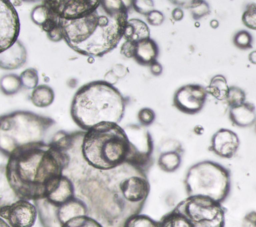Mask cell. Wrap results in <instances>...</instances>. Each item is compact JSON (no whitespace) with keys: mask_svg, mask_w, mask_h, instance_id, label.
<instances>
[{"mask_svg":"<svg viewBox=\"0 0 256 227\" xmlns=\"http://www.w3.org/2000/svg\"><path fill=\"white\" fill-rule=\"evenodd\" d=\"M124 227H160V223L147 215L138 214L129 218Z\"/></svg>","mask_w":256,"mask_h":227,"instance_id":"d4e9b609","label":"cell"},{"mask_svg":"<svg viewBox=\"0 0 256 227\" xmlns=\"http://www.w3.org/2000/svg\"><path fill=\"white\" fill-rule=\"evenodd\" d=\"M230 185L228 169L210 160L192 165L184 178L187 197H205L221 204L229 195Z\"/></svg>","mask_w":256,"mask_h":227,"instance_id":"ba28073f","label":"cell"},{"mask_svg":"<svg viewBox=\"0 0 256 227\" xmlns=\"http://www.w3.org/2000/svg\"><path fill=\"white\" fill-rule=\"evenodd\" d=\"M83 133L75 132L64 174L73 181L76 197L85 203L90 217L104 227H124L129 218L140 214L149 196L146 170L128 163L110 170L90 167L80 153Z\"/></svg>","mask_w":256,"mask_h":227,"instance_id":"6da1fadb","label":"cell"},{"mask_svg":"<svg viewBox=\"0 0 256 227\" xmlns=\"http://www.w3.org/2000/svg\"><path fill=\"white\" fill-rule=\"evenodd\" d=\"M244 226L245 227H256V211H251L245 215Z\"/></svg>","mask_w":256,"mask_h":227,"instance_id":"74e56055","label":"cell"},{"mask_svg":"<svg viewBox=\"0 0 256 227\" xmlns=\"http://www.w3.org/2000/svg\"><path fill=\"white\" fill-rule=\"evenodd\" d=\"M105 78H104V80L106 81V82H108V83H110V84H114V83H116L119 79L117 78V76L112 72V70L110 69L106 74H105V76H104Z\"/></svg>","mask_w":256,"mask_h":227,"instance_id":"60d3db41","label":"cell"},{"mask_svg":"<svg viewBox=\"0 0 256 227\" xmlns=\"http://www.w3.org/2000/svg\"><path fill=\"white\" fill-rule=\"evenodd\" d=\"M152 152L150 133L136 125L122 128L116 123H102L84 131L80 142L83 160L98 170H110L127 163L147 170Z\"/></svg>","mask_w":256,"mask_h":227,"instance_id":"3957f363","label":"cell"},{"mask_svg":"<svg viewBox=\"0 0 256 227\" xmlns=\"http://www.w3.org/2000/svg\"><path fill=\"white\" fill-rule=\"evenodd\" d=\"M27 50L21 41H16L12 46L0 52V67L3 70H14L25 64Z\"/></svg>","mask_w":256,"mask_h":227,"instance_id":"9a60e30c","label":"cell"},{"mask_svg":"<svg viewBox=\"0 0 256 227\" xmlns=\"http://www.w3.org/2000/svg\"><path fill=\"white\" fill-rule=\"evenodd\" d=\"M159 168L167 173L175 172L181 165V151L168 150L162 152L158 157Z\"/></svg>","mask_w":256,"mask_h":227,"instance_id":"44dd1931","label":"cell"},{"mask_svg":"<svg viewBox=\"0 0 256 227\" xmlns=\"http://www.w3.org/2000/svg\"><path fill=\"white\" fill-rule=\"evenodd\" d=\"M54 98V90L46 84H41L37 86L34 90H32V93L30 95V100L33 105L39 108H45L50 106L53 103Z\"/></svg>","mask_w":256,"mask_h":227,"instance_id":"ffe728a7","label":"cell"},{"mask_svg":"<svg viewBox=\"0 0 256 227\" xmlns=\"http://www.w3.org/2000/svg\"><path fill=\"white\" fill-rule=\"evenodd\" d=\"M210 12V7L207 2L205 1H196L195 6L191 9V15L195 20H198L206 15H208Z\"/></svg>","mask_w":256,"mask_h":227,"instance_id":"d6a6232c","label":"cell"},{"mask_svg":"<svg viewBox=\"0 0 256 227\" xmlns=\"http://www.w3.org/2000/svg\"><path fill=\"white\" fill-rule=\"evenodd\" d=\"M229 88L230 87L228 86L226 78L223 75L218 74L212 77L209 85L206 87V90H207V93L212 97H214L215 99L220 101H225Z\"/></svg>","mask_w":256,"mask_h":227,"instance_id":"7402d4cb","label":"cell"},{"mask_svg":"<svg viewBox=\"0 0 256 227\" xmlns=\"http://www.w3.org/2000/svg\"><path fill=\"white\" fill-rule=\"evenodd\" d=\"M1 91L4 95H14L23 87L20 76L16 74H7L1 78Z\"/></svg>","mask_w":256,"mask_h":227,"instance_id":"603a6c76","label":"cell"},{"mask_svg":"<svg viewBox=\"0 0 256 227\" xmlns=\"http://www.w3.org/2000/svg\"><path fill=\"white\" fill-rule=\"evenodd\" d=\"M69 164L68 152L50 142H39L13 151L1 171L17 199L34 202L49 195Z\"/></svg>","mask_w":256,"mask_h":227,"instance_id":"7a4b0ae2","label":"cell"},{"mask_svg":"<svg viewBox=\"0 0 256 227\" xmlns=\"http://www.w3.org/2000/svg\"><path fill=\"white\" fill-rule=\"evenodd\" d=\"M229 118L231 122L239 127H249L256 123V110L251 103L230 108Z\"/></svg>","mask_w":256,"mask_h":227,"instance_id":"e0dca14e","label":"cell"},{"mask_svg":"<svg viewBox=\"0 0 256 227\" xmlns=\"http://www.w3.org/2000/svg\"><path fill=\"white\" fill-rule=\"evenodd\" d=\"M243 24L252 30H256V4H248L242 14Z\"/></svg>","mask_w":256,"mask_h":227,"instance_id":"f546056e","label":"cell"},{"mask_svg":"<svg viewBox=\"0 0 256 227\" xmlns=\"http://www.w3.org/2000/svg\"><path fill=\"white\" fill-rule=\"evenodd\" d=\"M132 6L139 14L147 16L154 9V2L151 0H136L132 1Z\"/></svg>","mask_w":256,"mask_h":227,"instance_id":"1f68e13d","label":"cell"},{"mask_svg":"<svg viewBox=\"0 0 256 227\" xmlns=\"http://www.w3.org/2000/svg\"><path fill=\"white\" fill-rule=\"evenodd\" d=\"M159 48L157 43L149 38L137 43L136 54L134 59L137 63L144 66H150L152 63L157 61Z\"/></svg>","mask_w":256,"mask_h":227,"instance_id":"ac0fdd59","label":"cell"},{"mask_svg":"<svg viewBox=\"0 0 256 227\" xmlns=\"http://www.w3.org/2000/svg\"><path fill=\"white\" fill-rule=\"evenodd\" d=\"M46 34H47L48 39L53 42H59L61 40H64V30L60 23Z\"/></svg>","mask_w":256,"mask_h":227,"instance_id":"d590c367","label":"cell"},{"mask_svg":"<svg viewBox=\"0 0 256 227\" xmlns=\"http://www.w3.org/2000/svg\"><path fill=\"white\" fill-rule=\"evenodd\" d=\"M59 20L64 41L72 50L88 57H102L123 38L128 6L121 0H99L88 14L74 20Z\"/></svg>","mask_w":256,"mask_h":227,"instance_id":"277c9868","label":"cell"},{"mask_svg":"<svg viewBox=\"0 0 256 227\" xmlns=\"http://www.w3.org/2000/svg\"><path fill=\"white\" fill-rule=\"evenodd\" d=\"M126 104L127 98L114 85L105 80H96L84 84L76 91L70 114L83 131H88L102 123L119 124Z\"/></svg>","mask_w":256,"mask_h":227,"instance_id":"5b68a950","label":"cell"},{"mask_svg":"<svg viewBox=\"0 0 256 227\" xmlns=\"http://www.w3.org/2000/svg\"><path fill=\"white\" fill-rule=\"evenodd\" d=\"M55 121L31 111H14L0 119V149L7 157L16 149L44 142L46 132Z\"/></svg>","mask_w":256,"mask_h":227,"instance_id":"8992f818","label":"cell"},{"mask_svg":"<svg viewBox=\"0 0 256 227\" xmlns=\"http://www.w3.org/2000/svg\"><path fill=\"white\" fill-rule=\"evenodd\" d=\"M63 227H104L94 218L86 215V216H79L73 218L69 222H67Z\"/></svg>","mask_w":256,"mask_h":227,"instance_id":"83f0119b","label":"cell"},{"mask_svg":"<svg viewBox=\"0 0 256 227\" xmlns=\"http://www.w3.org/2000/svg\"><path fill=\"white\" fill-rule=\"evenodd\" d=\"M255 132H256V123H255Z\"/></svg>","mask_w":256,"mask_h":227,"instance_id":"f6af8a7d","label":"cell"},{"mask_svg":"<svg viewBox=\"0 0 256 227\" xmlns=\"http://www.w3.org/2000/svg\"><path fill=\"white\" fill-rule=\"evenodd\" d=\"M239 144V138L234 131L222 128L212 136L209 149L221 158H232L237 152Z\"/></svg>","mask_w":256,"mask_h":227,"instance_id":"5bb4252c","label":"cell"},{"mask_svg":"<svg viewBox=\"0 0 256 227\" xmlns=\"http://www.w3.org/2000/svg\"><path fill=\"white\" fill-rule=\"evenodd\" d=\"M137 43L132 41H124L120 47V53L126 58H134L136 54Z\"/></svg>","mask_w":256,"mask_h":227,"instance_id":"836d02e7","label":"cell"},{"mask_svg":"<svg viewBox=\"0 0 256 227\" xmlns=\"http://www.w3.org/2000/svg\"><path fill=\"white\" fill-rule=\"evenodd\" d=\"M160 227H224L221 203L205 197H186L159 220Z\"/></svg>","mask_w":256,"mask_h":227,"instance_id":"52a82bcc","label":"cell"},{"mask_svg":"<svg viewBox=\"0 0 256 227\" xmlns=\"http://www.w3.org/2000/svg\"><path fill=\"white\" fill-rule=\"evenodd\" d=\"M218 25H219V23H218L217 20H212V21L210 22V26H211L212 28H217Z\"/></svg>","mask_w":256,"mask_h":227,"instance_id":"7bdbcfd3","label":"cell"},{"mask_svg":"<svg viewBox=\"0 0 256 227\" xmlns=\"http://www.w3.org/2000/svg\"><path fill=\"white\" fill-rule=\"evenodd\" d=\"M111 70H112V72L117 76L118 79L125 77V76L128 74V72H129L128 68H127L126 66L122 65V64H115V65L111 68Z\"/></svg>","mask_w":256,"mask_h":227,"instance_id":"8d00e7d4","label":"cell"},{"mask_svg":"<svg viewBox=\"0 0 256 227\" xmlns=\"http://www.w3.org/2000/svg\"><path fill=\"white\" fill-rule=\"evenodd\" d=\"M172 18L175 20V21H181L184 17V12L183 10L180 8V7H176L172 10Z\"/></svg>","mask_w":256,"mask_h":227,"instance_id":"ab89813d","label":"cell"},{"mask_svg":"<svg viewBox=\"0 0 256 227\" xmlns=\"http://www.w3.org/2000/svg\"><path fill=\"white\" fill-rule=\"evenodd\" d=\"M19 76L23 87L34 90L37 86H39L38 71L35 68H27L22 71Z\"/></svg>","mask_w":256,"mask_h":227,"instance_id":"484cf974","label":"cell"},{"mask_svg":"<svg viewBox=\"0 0 256 227\" xmlns=\"http://www.w3.org/2000/svg\"><path fill=\"white\" fill-rule=\"evenodd\" d=\"M245 99H246L245 92L241 88L237 86H230L225 101L227 102L230 108H233V107H237L244 104Z\"/></svg>","mask_w":256,"mask_h":227,"instance_id":"4316f807","label":"cell"},{"mask_svg":"<svg viewBox=\"0 0 256 227\" xmlns=\"http://www.w3.org/2000/svg\"><path fill=\"white\" fill-rule=\"evenodd\" d=\"M34 203L43 227H63L73 218L88 215L87 206L77 197L62 205H53L46 199H40Z\"/></svg>","mask_w":256,"mask_h":227,"instance_id":"9c48e42d","label":"cell"},{"mask_svg":"<svg viewBox=\"0 0 256 227\" xmlns=\"http://www.w3.org/2000/svg\"><path fill=\"white\" fill-rule=\"evenodd\" d=\"M206 87L199 84H187L176 90L173 96V106L185 114L200 112L207 98Z\"/></svg>","mask_w":256,"mask_h":227,"instance_id":"8fae6325","label":"cell"},{"mask_svg":"<svg viewBox=\"0 0 256 227\" xmlns=\"http://www.w3.org/2000/svg\"><path fill=\"white\" fill-rule=\"evenodd\" d=\"M248 58H249V61H250L252 64H256V50H255V51H252V52L249 54Z\"/></svg>","mask_w":256,"mask_h":227,"instance_id":"b9f144b4","label":"cell"},{"mask_svg":"<svg viewBox=\"0 0 256 227\" xmlns=\"http://www.w3.org/2000/svg\"><path fill=\"white\" fill-rule=\"evenodd\" d=\"M146 19L148 21V23L152 26H159L164 22V15L161 11L158 10H153L151 11L147 16Z\"/></svg>","mask_w":256,"mask_h":227,"instance_id":"e575fe53","label":"cell"},{"mask_svg":"<svg viewBox=\"0 0 256 227\" xmlns=\"http://www.w3.org/2000/svg\"><path fill=\"white\" fill-rule=\"evenodd\" d=\"M233 42H234L236 47H238L240 49H243V50H246V49H249V48L252 47L253 39H252L251 34L248 31L240 30L234 35Z\"/></svg>","mask_w":256,"mask_h":227,"instance_id":"f1b7e54d","label":"cell"},{"mask_svg":"<svg viewBox=\"0 0 256 227\" xmlns=\"http://www.w3.org/2000/svg\"><path fill=\"white\" fill-rule=\"evenodd\" d=\"M137 117H138V121H139L140 125L143 127H146V126L151 125L154 122L156 115H155V112L151 108L145 107V108H142L139 110Z\"/></svg>","mask_w":256,"mask_h":227,"instance_id":"4dcf8cb0","label":"cell"},{"mask_svg":"<svg viewBox=\"0 0 256 227\" xmlns=\"http://www.w3.org/2000/svg\"><path fill=\"white\" fill-rule=\"evenodd\" d=\"M75 197L76 194L74 183L67 175L64 174L60 179L59 183L44 199H46L49 203L53 205H62L69 202Z\"/></svg>","mask_w":256,"mask_h":227,"instance_id":"2e32d148","label":"cell"},{"mask_svg":"<svg viewBox=\"0 0 256 227\" xmlns=\"http://www.w3.org/2000/svg\"><path fill=\"white\" fill-rule=\"evenodd\" d=\"M0 227H10V226L3 219H0Z\"/></svg>","mask_w":256,"mask_h":227,"instance_id":"ee69618b","label":"cell"},{"mask_svg":"<svg viewBox=\"0 0 256 227\" xmlns=\"http://www.w3.org/2000/svg\"><path fill=\"white\" fill-rule=\"evenodd\" d=\"M99 0H56L45 1L53 13L61 20L78 19L91 10L98 4Z\"/></svg>","mask_w":256,"mask_h":227,"instance_id":"4fadbf2b","label":"cell"},{"mask_svg":"<svg viewBox=\"0 0 256 227\" xmlns=\"http://www.w3.org/2000/svg\"><path fill=\"white\" fill-rule=\"evenodd\" d=\"M20 22L11 1H0V52L18 41Z\"/></svg>","mask_w":256,"mask_h":227,"instance_id":"7c38bea8","label":"cell"},{"mask_svg":"<svg viewBox=\"0 0 256 227\" xmlns=\"http://www.w3.org/2000/svg\"><path fill=\"white\" fill-rule=\"evenodd\" d=\"M149 67H150V72H151V74L154 75V76H159V75H161L162 72H163V67H162V65H161L158 61H155V62L152 63Z\"/></svg>","mask_w":256,"mask_h":227,"instance_id":"f35d334b","label":"cell"},{"mask_svg":"<svg viewBox=\"0 0 256 227\" xmlns=\"http://www.w3.org/2000/svg\"><path fill=\"white\" fill-rule=\"evenodd\" d=\"M38 218L34 202L18 199L10 204L0 206V219L10 227H33Z\"/></svg>","mask_w":256,"mask_h":227,"instance_id":"30bf717a","label":"cell"},{"mask_svg":"<svg viewBox=\"0 0 256 227\" xmlns=\"http://www.w3.org/2000/svg\"><path fill=\"white\" fill-rule=\"evenodd\" d=\"M53 16V12L50 7L45 3H41L40 5L35 6L31 11V19L32 21L42 27L51 17Z\"/></svg>","mask_w":256,"mask_h":227,"instance_id":"cb8c5ba5","label":"cell"},{"mask_svg":"<svg viewBox=\"0 0 256 227\" xmlns=\"http://www.w3.org/2000/svg\"><path fill=\"white\" fill-rule=\"evenodd\" d=\"M123 38L126 41L138 43L150 38V30L148 25L141 19H129L124 31Z\"/></svg>","mask_w":256,"mask_h":227,"instance_id":"d6986e66","label":"cell"}]
</instances>
